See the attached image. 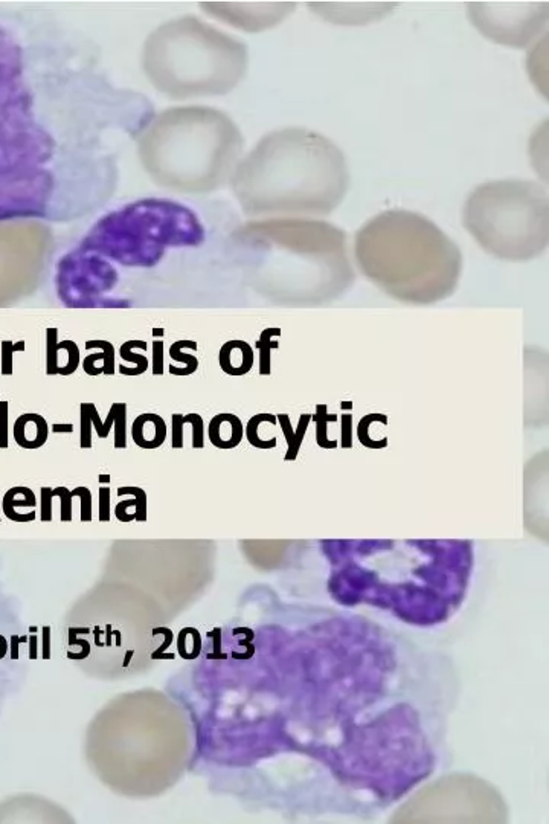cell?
Returning <instances> with one entry per match:
<instances>
[{
	"instance_id": "obj_1",
	"label": "cell",
	"mask_w": 549,
	"mask_h": 824,
	"mask_svg": "<svg viewBox=\"0 0 549 824\" xmlns=\"http://www.w3.org/2000/svg\"><path fill=\"white\" fill-rule=\"evenodd\" d=\"M153 104L51 14L0 6V222H69L104 206Z\"/></svg>"
},
{
	"instance_id": "obj_2",
	"label": "cell",
	"mask_w": 549,
	"mask_h": 824,
	"mask_svg": "<svg viewBox=\"0 0 549 824\" xmlns=\"http://www.w3.org/2000/svg\"><path fill=\"white\" fill-rule=\"evenodd\" d=\"M343 151L315 130L290 127L266 135L236 165L232 191L247 217L319 220L350 190Z\"/></svg>"
},
{
	"instance_id": "obj_3",
	"label": "cell",
	"mask_w": 549,
	"mask_h": 824,
	"mask_svg": "<svg viewBox=\"0 0 549 824\" xmlns=\"http://www.w3.org/2000/svg\"><path fill=\"white\" fill-rule=\"evenodd\" d=\"M354 255L371 283L409 304L449 298L462 270L456 243L426 215L407 210H387L362 225Z\"/></svg>"
},
{
	"instance_id": "obj_4",
	"label": "cell",
	"mask_w": 549,
	"mask_h": 824,
	"mask_svg": "<svg viewBox=\"0 0 549 824\" xmlns=\"http://www.w3.org/2000/svg\"><path fill=\"white\" fill-rule=\"evenodd\" d=\"M462 225L490 255L505 262H528L548 247V190L528 179L481 183L462 206Z\"/></svg>"
},
{
	"instance_id": "obj_5",
	"label": "cell",
	"mask_w": 549,
	"mask_h": 824,
	"mask_svg": "<svg viewBox=\"0 0 549 824\" xmlns=\"http://www.w3.org/2000/svg\"><path fill=\"white\" fill-rule=\"evenodd\" d=\"M244 139L232 119L211 107L171 113V187L188 194L223 188L240 164Z\"/></svg>"
},
{
	"instance_id": "obj_6",
	"label": "cell",
	"mask_w": 549,
	"mask_h": 824,
	"mask_svg": "<svg viewBox=\"0 0 549 824\" xmlns=\"http://www.w3.org/2000/svg\"><path fill=\"white\" fill-rule=\"evenodd\" d=\"M171 34V92L179 98L226 95L243 80L249 56L241 40L196 17L177 21Z\"/></svg>"
},
{
	"instance_id": "obj_7",
	"label": "cell",
	"mask_w": 549,
	"mask_h": 824,
	"mask_svg": "<svg viewBox=\"0 0 549 824\" xmlns=\"http://www.w3.org/2000/svg\"><path fill=\"white\" fill-rule=\"evenodd\" d=\"M470 24L501 46L525 49L548 31V0H475L467 5Z\"/></svg>"
},
{
	"instance_id": "obj_8",
	"label": "cell",
	"mask_w": 549,
	"mask_h": 824,
	"mask_svg": "<svg viewBox=\"0 0 549 824\" xmlns=\"http://www.w3.org/2000/svg\"><path fill=\"white\" fill-rule=\"evenodd\" d=\"M209 13L241 29L271 28L295 11V2L275 4H208Z\"/></svg>"
},
{
	"instance_id": "obj_9",
	"label": "cell",
	"mask_w": 549,
	"mask_h": 824,
	"mask_svg": "<svg viewBox=\"0 0 549 824\" xmlns=\"http://www.w3.org/2000/svg\"><path fill=\"white\" fill-rule=\"evenodd\" d=\"M316 14L336 25H368L392 11L387 2H311Z\"/></svg>"
},
{
	"instance_id": "obj_10",
	"label": "cell",
	"mask_w": 549,
	"mask_h": 824,
	"mask_svg": "<svg viewBox=\"0 0 549 824\" xmlns=\"http://www.w3.org/2000/svg\"><path fill=\"white\" fill-rule=\"evenodd\" d=\"M132 438L137 448L157 449L167 440V423L155 412H144L133 421Z\"/></svg>"
},
{
	"instance_id": "obj_11",
	"label": "cell",
	"mask_w": 549,
	"mask_h": 824,
	"mask_svg": "<svg viewBox=\"0 0 549 824\" xmlns=\"http://www.w3.org/2000/svg\"><path fill=\"white\" fill-rule=\"evenodd\" d=\"M13 436L20 448L40 449L49 438V425L40 414L26 412L14 421Z\"/></svg>"
},
{
	"instance_id": "obj_12",
	"label": "cell",
	"mask_w": 549,
	"mask_h": 824,
	"mask_svg": "<svg viewBox=\"0 0 549 824\" xmlns=\"http://www.w3.org/2000/svg\"><path fill=\"white\" fill-rule=\"evenodd\" d=\"M80 446L81 449L92 448V426L98 432L100 438L109 437V432L115 425V408L112 406L105 421H101L100 412L93 403L80 405Z\"/></svg>"
},
{
	"instance_id": "obj_13",
	"label": "cell",
	"mask_w": 549,
	"mask_h": 824,
	"mask_svg": "<svg viewBox=\"0 0 549 824\" xmlns=\"http://www.w3.org/2000/svg\"><path fill=\"white\" fill-rule=\"evenodd\" d=\"M208 433L215 448L232 449L243 438V425L240 418L232 414H219L211 420Z\"/></svg>"
},
{
	"instance_id": "obj_14",
	"label": "cell",
	"mask_w": 549,
	"mask_h": 824,
	"mask_svg": "<svg viewBox=\"0 0 549 824\" xmlns=\"http://www.w3.org/2000/svg\"><path fill=\"white\" fill-rule=\"evenodd\" d=\"M133 346H141L142 350H147V342L144 341H128L121 346V357L124 361L135 364V368H128V366H122L120 368V373L122 376H139V374H144L148 368V361L147 357L142 354H135L132 353Z\"/></svg>"
},
{
	"instance_id": "obj_15",
	"label": "cell",
	"mask_w": 549,
	"mask_h": 824,
	"mask_svg": "<svg viewBox=\"0 0 549 824\" xmlns=\"http://www.w3.org/2000/svg\"><path fill=\"white\" fill-rule=\"evenodd\" d=\"M115 408V448L125 449L127 448V405L121 402H115L112 405Z\"/></svg>"
},
{
	"instance_id": "obj_16",
	"label": "cell",
	"mask_w": 549,
	"mask_h": 824,
	"mask_svg": "<svg viewBox=\"0 0 549 824\" xmlns=\"http://www.w3.org/2000/svg\"><path fill=\"white\" fill-rule=\"evenodd\" d=\"M58 351L60 346L57 344V330H48V350H46V374L57 376L58 374Z\"/></svg>"
},
{
	"instance_id": "obj_17",
	"label": "cell",
	"mask_w": 549,
	"mask_h": 824,
	"mask_svg": "<svg viewBox=\"0 0 549 824\" xmlns=\"http://www.w3.org/2000/svg\"><path fill=\"white\" fill-rule=\"evenodd\" d=\"M85 349L92 350V349H101L103 354H104V366H103V374L105 376H113L115 374V350H113V345L110 342H105V341H89L85 344Z\"/></svg>"
},
{
	"instance_id": "obj_18",
	"label": "cell",
	"mask_w": 549,
	"mask_h": 824,
	"mask_svg": "<svg viewBox=\"0 0 549 824\" xmlns=\"http://www.w3.org/2000/svg\"><path fill=\"white\" fill-rule=\"evenodd\" d=\"M183 344H185V341H179V342L171 345L169 356H171V359H174L176 362H183V364L187 365V366H185V371H183V376H188V374H192L194 371L197 370L199 362H197V359H196V357H194V356H191V354H183V353L180 351Z\"/></svg>"
},
{
	"instance_id": "obj_19",
	"label": "cell",
	"mask_w": 549,
	"mask_h": 824,
	"mask_svg": "<svg viewBox=\"0 0 549 824\" xmlns=\"http://www.w3.org/2000/svg\"><path fill=\"white\" fill-rule=\"evenodd\" d=\"M183 421H185V425H191L192 426V448L194 449H200L203 448V420L199 414L196 412H189V414L183 416Z\"/></svg>"
},
{
	"instance_id": "obj_20",
	"label": "cell",
	"mask_w": 549,
	"mask_h": 824,
	"mask_svg": "<svg viewBox=\"0 0 549 824\" xmlns=\"http://www.w3.org/2000/svg\"><path fill=\"white\" fill-rule=\"evenodd\" d=\"M21 350H25L23 342L13 344L9 341H5L2 344V374L4 376L13 374V353L21 351Z\"/></svg>"
},
{
	"instance_id": "obj_21",
	"label": "cell",
	"mask_w": 549,
	"mask_h": 824,
	"mask_svg": "<svg viewBox=\"0 0 549 824\" xmlns=\"http://www.w3.org/2000/svg\"><path fill=\"white\" fill-rule=\"evenodd\" d=\"M8 414H9V403L6 400H0V449H6L8 448V438H9V423H8Z\"/></svg>"
},
{
	"instance_id": "obj_22",
	"label": "cell",
	"mask_w": 549,
	"mask_h": 824,
	"mask_svg": "<svg viewBox=\"0 0 549 824\" xmlns=\"http://www.w3.org/2000/svg\"><path fill=\"white\" fill-rule=\"evenodd\" d=\"M183 426H185L183 416L173 414L171 417V446L173 449L183 448Z\"/></svg>"
},
{
	"instance_id": "obj_23",
	"label": "cell",
	"mask_w": 549,
	"mask_h": 824,
	"mask_svg": "<svg viewBox=\"0 0 549 824\" xmlns=\"http://www.w3.org/2000/svg\"><path fill=\"white\" fill-rule=\"evenodd\" d=\"M73 496H80L81 498V519L83 520H90L92 517V510H90V505H92V500H90V492L85 489V487H78V489H75Z\"/></svg>"
},
{
	"instance_id": "obj_24",
	"label": "cell",
	"mask_w": 549,
	"mask_h": 824,
	"mask_svg": "<svg viewBox=\"0 0 549 824\" xmlns=\"http://www.w3.org/2000/svg\"><path fill=\"white\" fill-rule=\"evenodd\" d=\"M100 359L104 361V354H103V353H93V354L85 357V359L83 361V368H84L85 374H89V376H100V374L104 373L103 368H96V366H95V362L100 361Z\"/></svg>"
},
{
	"instance_id": "obj_25",
	"label": "cell",
	"mask_w": 549,
	"mask_h": 824,
	"mask_svg": "<svg viewBox=\"0 0 549 824\" xmlns=\"http://www.w3.org/2000/svg\"><path fill=\"white\" fill-rule=\"evenodd\" d=\"M56 493L60 496V500H61V519L69 520L70 519V496H72V493L66 489V487H58V489H56Z\"/></svg>"
},
{
	"instance_id": "obj_26",
	"label": "cell",
	"mask_w": 549,
	"mask_h": 824,
	"mask_svg": "<svg viewBox=\"0 0 549 824\" xmlns=\"http://www.w3.org/2000/svg\"><path fill=\"white\" fill-rule=\"evenodd\" d=\"M155 359H153V374L155 376H162L164 374V342L162 341H156L155 342Z\"/></svg>"
},
{
	"instance_id": "obj_27",
	"label": "cell",
	"mask_w": 549,
	"mask_h": 824,
	"mask_svg": "<svg viewBox=\"0 0 549 824\" xmlns=\"http://www.w3.org/2000/svg\"><path fill=\"white\" fill-rule=\"evenodd\" d=\"M52 496H53V490H49L48 487H43L41 489V519L43 520H49L51 519V510H52Z\"/></svg>"
},
{
	"instance_id": "obj_28",
	"label": "cell",
	"mask_w": 549,
	"mask_h": 824,
	"mask_svg": "<svg viewBox=\"0 0 549 824\" xmlns=\"http://www.w3.org/2000/svg\"><path fill=\"white\" fill-rule=\"evenodd\" d=\"M101 495V519L105 520L109 519V496H110V489H107V487H103L100 490Z\"/></svg>"
},
{
	"instance_id": "obj_29",
	"label": "cell",
	"mask_w": 549,
	"mask_h": 824,
	"mask_svg": "<svg viewBox=\"0 0 549 824\" xmlns=\"http://www.w3.org/2000/svg\"><path fill=\"white\" fill-rule=\"evenodd\" d=\"M52 429H53V432H60V431H61V432H72V426H70V425H66V426L53 425Z\"/></svg>"
}]
</instances>
